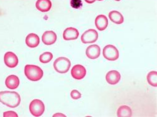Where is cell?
<instances>
[{"label": "cell", "instance_id": "obj_1", "mask_svg": "<svg viewBox=\"0 0 157 117\" xmlns=\"http://www.w3.org/2000/svg\"><path fill=\"white\" fill-rule=\"evenodd\" d=\"M0 102L10 108L17 107L21 102L20 95L15 92L4 91L0 92Z\"/></svg>", "mask_w": 157, "mask_h": 117}, {"label": "cell", "instance_id": "obj_2", "mask_svg": "<svg viewBox=\"0 0 157 117\" xmlns=\"http://www.w3.org/2000/svg\"><path fill=\"white\" fill-rule=\"evenodd\" d=\"M25 75L30 81L40 80L44 75L43 70L38 66L33 64H27L25 67Z\"/></svg>", "mask_w": 157, "mask_h": 117}, {"label": "cell", "instance_id": "obj_3", "mask_svg": "<svg viewBox=\"0 0 157 117\" xmlns=\"http://www.w3.org/2000/svg\"><path fill=\"white\" fill-rule=\"evenodd\" d=\"M71 66V61L65 57L57 58L54 62V68L59 73H67Z\"/></svg>", "mask_w": 157, "mask_h": 117}, {"label": "cell", "instance_id": "obj_4", "mask_svg": "<svg viewBox=\"0 0 157 117\" xmlns=\"http://www.w3.org/2000/svg\"><path fill=\"white\" fill-rule=\"evenodd\" d=\"M29 109L31 114L33 116H40L45 112L44 103L40 100H33L30 104Z\"/></svg>", "mask_w": 157, "mask_h": 117}, {"label": "cell", "instance_id": "obj_5", "mask_svg": "<svg viewBox=\"0 0 157 117\" xmlns=\"http://www.w3.org/2000/svg\"><path fill=\"white\" fill-rule=\"evenodd\" d=\"M103 56L106 60L115 61L119 58V51L113 45H106L103 49Z\"/></svg>", "mask_w": 157, "mask_h": 117}, {"label": "cell", "instance_id": "obj_6", "mask_svg": "<svg viewBox=\"0 0 157 117\" xmlns=\"http://www.w3.org/2000/svg\"><path fill=\"white\" fill-rule=\"evenodd\" d=\"M98 38V33L94 29L86 31L81 36V41L83 43H93L96 42Z\"/></svg>", "mask_w": 157, "mask_h": 117}, {"label": "cell", "instance_id": "obj_7", "mask_svg": "<svg viewBox=\"0 0 157 117\" xmlns=\"http://www.w3.org/2000/svg\"><path fill=\"white\" fill-rule=\"evenodd\" d=\"M4 61L6 65L11 68L16 67L18 64L17 56L13 52L8 51L4 56Z\"/></svg>", "mask_w": 157, "mask_h": 117}, {"label": "cell", "instance_id": "obj_8", "mask_svg": "<svg viewBox=\"0 0 157 117\" xmlns=\"http://www.w3.org/2000/svg\"><path fill=\"white\" fill-rule=\"evenodd\" d=\"M86 75V70L81 64H76L71 70V75L74 79L80 80L83 79Z\"/></svg>", "mask_w": 157, "mask_h": 117}, {"label": "cell", "instance_id": "obj_9", "mask_svg": "<svg viewBox=\"0 0 157 117\" xmlns=\"http://www.w3.org/2000/svg\"><path fill=\"white\" fill-rule=\"evenodd\" d=\"M86 53L89 58L94 60L99 57L101 55V48L97 45H90L87 48Z\"/></svg>", "mask_w": 157, "mask_h": 117}, {"label": "cell", "instance_id": "obj_10", "mask_svg": "<svg viewBox=\"0 0 157 117\" xmlns=\"http://www.w3.org/2000/svg\"><path fill=\"white\" fill-rule=\"evenodd\" d=\"M42 40L45 45H52L57 40V35L53 31H47L43 34Z\"/></svg>", "mask_w": 157, "mask_h": 117}, {"label": "cell", "instance_id": "obj_11", "mask_svg": "<svg viewBox=\"0 0 157 117\" xmlns=\"http://www.w3.org/2000/svg\"><path fill=\"white\" fill-rule=\"evenodd\" d=\"M78 35H79V33L78 30L72 27L66 28L63 33V38L65 40L67 41L76 40L78 37Z\"/></svg>", "mask_w": 157, "mask_h": 117}, {"label": "cell", "instance_id": "obj_12", "mask_svg": "<svg viewBox=\"0 0 157 117\" xmlns=\"http://www.w3.org/2000/svg\"><path fill=\"white\" fill-rule=\"evenodd\" d=\"M106 80L109 84L116 85L121 80V75L117 71L111 70L106 74Z\"/></svg>", "mask_w": 157, "mask_h": 117}, {"label": "cell", "instance_id": "obj_13", "mask_svg": "<svg viewBox=\"0 0 157 117\" xmlns=\"http://www.w3.org/2000/svg\"><path fill=\"white\" fill-rule=\"evenodd\" d=\"M95 24L98 30L104 31L108 27V20L105 15H98L96 18Z\"/></svg>", "mask_w": 157, "mask_h": 117}, {"label": "cell", "instance_id": "obj_14", "mask_svg": "<svg viewBox=\"0 0 157 117\" xmlns=\"http://www.w3.org/2000/svg\"><path fill=\"white\" fill-rule=\"evenodd\" d=\"M5 85L6 87L10 90H15L20 85V80L16 75H11L8 76L5 80Z\"/></svg>", "mask_w": 157, "mask_h": 117}, {"label": "cell", "instance_id": "obj_15", "mask_svg": "<svg viewBox=\"0 0 157 117\" xmlns=\"http://www.w3.org/2000/svg\"><path fill=\"white\" fill-rule=\"evenodd\" d=\"M25 42L30 48H35L40 43V38L35 33L29 34L26 38Z\"/></svg>", "mask_w": 157, "mask_h": 117}, {"label": "cell", "instance_id": "obj_16", "mask_svg": "<svg viewBox=\"0 0 157 117\" xmlns=\"http://www.w3.org/2000/svg\"><path fill=\"white\" fill-rule=\"evenodd\" d=\"M35 6L40 11L47 12L52 8V2L50 0H37Z\"/></svg>", "mask_w": 157, "mask_h": 117}, {"label": "cell", "instance_id": "obj_17", "mask_svg": "<svg viewBox=\"0 0 157 117\" xmlns=\"http://www.w3.org/2000/svg\"><path fill=\"white\" fill-rule=\"evenodd\" d=\"M109 18L115 24H120L124 21V17L121 13L117 11H112L109 13Z\"/></svg>", "mask_w": 157, "mask_h": 117}, {"label": "cell", "instance_id": "obj_18", "mask_svg": "<svg viewBox=\"0 0 157 117\" xmlns=\"http://www.w3.org/2000/svg\"><path fill=\"white\" fill-rule=\"evenodd\" d=\"M117 115L118 117H131L132 116V109L126 105H123L117 110Z\"/></svg>", "mask_w": 157, "mask_h": 117}, {"label": "cell", "instance_id": "obj_19", "mask_svg": "<svg viewBox=\"0 0 157 117\" xmlns=\"http://www.w3.org/2000/svg\"><path fill=\"white\" fill-rule=\"evenodd\" d=\"M147 81L153 86H157V72L156 71H150L147 75Z\"/></svg>", "mask_w": 157, "mask_h": 117}, {"label": "cell", "instance_id": "obj_20", "mask_svg": "<svg viewBox=\"0 0 157 117\" xmlns=\"http://www.w3.org/2000/svg\"><path fill=\"white\" fill-rule=\"evenodd\" d=\"M53 58V55L50 52H45L39 58L40 61L42 63H48Z\"/></svg>", "mask_w": 157, "mask_h": 117}, {"label": "cell", "instance_id": "obj_21", "mask_svg": "<svg viewBox=\"0 0 157 117\" xmlns=\"http://www.w3.org/2000/svg\"><path fill=\"white\" fill-rule=\"evenodd\" d=\"M71 5L73 8L79 9L82 6L81 0H71Z\"/></svg>", "mask_w": 157, "mask_h": 117}, {"label": "cell", "instance_id": "obj_22", "mask_svg": "<svg viewBox=\"0 0 157 117\" xmlns=\"http://www.w3.org/2000/svg\"><path fill=\"white\" fill-rule=\"evenodd\" d=\"M71 97L73 100H78L81 97V94L76 90H73L71 93Z\"/></svg>", "mask_w": 157, "mask_h": 117}, {"label": "cell", "instance_id": "obj_23", "mask_svg": "<svg viewBox=\"0 0 157 117\" xmlns=\"http://www.w3.org/2000/svg\"><path fill=\"white\" fill-rule=\"evenodd\" d=\"M3 116H4V117H11V116L18 117V115H17V113H15V112H14L8 111V112H5V113H3Z\"/></svg>", "mask_w": 157, "mask_h": 117}, {"label": "cell", "instance_id": "obj_24", "mask_svg": "<svg viewBox=\"0 0 157 117\" xmlns=\"http://www.w3.org/2000/svg\"><path fill=\"white\" fill-rule=\"evenodd\" d=\"M53 116H66L63 115V114H61V113H56V114L54 115Z\"/></svg>", "mask_w": 157, "mask_h": 117}]
</instances>
